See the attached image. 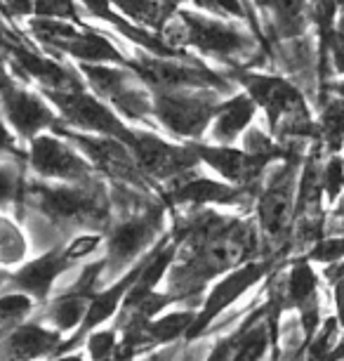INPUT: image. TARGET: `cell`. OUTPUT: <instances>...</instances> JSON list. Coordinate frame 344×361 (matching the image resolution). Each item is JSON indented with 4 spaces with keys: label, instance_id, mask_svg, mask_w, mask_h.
Here are the masks:
<instances>
[{
    "label": "cell",
    "instance_id": "cell-1",
    "mask_svg": "<svg viewBox=\"0 0 344 361\" xmlns=\"http://www.w3.org/2000/svg\"><path fill=\"white\" fill-rule=\"evenodd\" d=\"M302 161L298 154L283 159L269 177L257 203L260 229L269 241H286L293 236L295 206H298V182Z\"/></svg>",
    "mask_w": 344,
    "mask_h": 361
},
{
    "label": "cell",
    "instance_id": "cell-2",
    "mask_svg": "<svg viewBox=\"0 0 344 361\" xmlns=\"http://www.w3.org/2000/svg\"><path fill=\"white\" fill-rule=\"evenodd\" d=\"M170 31L172 36L167 45H193L200 52L215 54V57H236L255 45L253 36L241 26L224 24L219 19L196 15V12H179L170 22Z\"/></svg>",
    "mask_w": 344,
    "mask_h": 361
},
{
    "label": "cell",
    "instance_id": "cell-3",
    "mask_svg": "<svg viewBox=\"0 0 344 361\" xmlns=\"http://www.w3.org/2000/svg\"><path fill=\"white\" fill-rule=\"evenodd\" d=\"M222 102L215 94L193 90H167L153 97V116L177 137L196 140L212 123Z\"/></svg>",
    "mask_w": 344,
    "mask_h": 361
},
{
    "label": "cell",
    "instance_id": "cell-4",
    "mask_svg": "<svg viewBox=\"0 0 344 361\" xmlns=\"http://www.w3.org/2000/svg\"><path fill=\"white\" fill-rule=\"evenodd\" d=\"M45 94L59 109L66 123H71L73 128H80L83 133L118 137L125 145L130 140L132 128H127L111 106H106L104 102L87 94L85 90H45Z\"/></svg>",
    "mask_w": 344,
    "mask_h": 361
},
{
    "label": "cell",
    "instance_id": "cell-5",
    "mask_svg": "<svg viewBox=\"0 0 344 361\" xmlns=\"http://www.w3.org/2000/svg\"><path fill=\"white\" fill-rule=\"evenodd\" d=\"M272 269V262L265 260V262H246L241 267H236L234 271L212 286L210 295L205 298V305L203 310L196 314V322L191 326V331L186 333V340H193V338H200L203 333L210 329V324L217 319L222 312L229 310L236 300H241L246 295L253 286H257L262 279L269 274Z\"/></svg>",
    "mask_w": 344,
    "mask_h": 361
},
{
    "label": "cell",
    "instance_id": "cell-6",
    "mask_svg": "<svg viewBox=\"0 0 344 361\" xmlns=\"http://www.w3.org/2000/svg\"><path fill=\"white\" fill-rule=\"evenodd\" d=\"M127 147L132 149L139 170H144L151 177H158V180L179 177L198 163V156L193 154L191 147L170 145V142L160 140L158 135L144 130H132Z\"/></svg>",
    "mask_w": 344,
    "mask_h": 361
},
{
    "label": "cell",
    "instance_id": "cell-7",
    "mask_svg": "<svg viewBox=\"0 0 344 361\" xmlns=\"http://www.w3.org/2000/svg\"><path fill=\"white\" fill-rule=\"evenodd\" d=\"M283 302L286 307L298 310L300 326L305 333V340L316 336L321 322V300H319V274L312 267V260L307 255L298 257L290 267L286 276V286H283Z\"/></svg>",
    "mask_w": 344,
    "mask_h": 361
},
{
    "label": "cell",
    "instance_id": "cell-8",
    "mask_svg": "<svg viewBox=\"0 0 344 361\" xmlns=\"http://www.w3.org/2000/svg\"><path fill=\"white\" fill-rule=\"evenodd\" d=\"M127 69H132L141 78V83L151 85L156 92L167 90H198V87L217 85L224 87L219 76H215L208 69H198V66H186L170 62V59H144V62H127Z\"/></svg>",
    "mask_w": 344,
    "mask_h": 361
},
{
    "label": "cell",
    "instance_id": "cell-9",
    "mask_svg": "<svg viewBox=\"0 0 344 361\" xmlns=\"http://www.w3.org/2000/svg\"><path fill=\"white\" fill-rule=\"evenodd\" d=\"M198 161L208 163L219 177L231 182L236 187H248L262 175V170L269 166V161L257 159V156L248 154L246 149H236L231 145H203V142H193L189 145Z\"/></svg>",
    "mask_w": 344,
    "mask_h": 361
},
{
    "label": "cell",
    "instance_id": "cell-10",
    "mask_svg": "<svg viewBox=\"0 0 344 361\" xmlns=\"http://www.w3.org/2000/svg\"><path fill=\"white\" fill-rule=\"evenodd\" d=\"M64 137H69L78 149H83L85 156L90 159L94 166L102 168L104 173L113 177H123V180H137V161H134L132 149L125 145L123 140L109 137V135H92L85 133H69L62 130Z\"/></svg>",
    "mask_w": 344,
    "mask_h": 361
},
{
    "label": "cell",
    "instance_id": "cell-11",
    "mask_svg": "<svg viewBox=\"0 0 344 361\" xmlns=\"http://www.w3.org/2000/svg\"><path fill=\"white\" fill-rule=\"evenodd\" d=\"M31 166L38 175L59 180H83L90 173L85 159L52 135H36L31 140Z\"/></svg>",
    "mask_w": 344,
    "mask_h": 361
},
{
    "label": "cell",
    "instance_id": "cell-12",
    "mask_svg": "<svg viewBox=\"0 0 344 361\" xmlns=\"http://www.w3.org/2000/svg\"><path fill=\"white\" fill-rule=\"evenodd\" d=\"M0 102H3L5 116L10 126L22 135V137H36L40 130L55 126V114L38 94L19 90V87L3 83L0 85Z\"/></svg>",
    "mask_w": 344,
    "mask_h": 361
},
{
    "label": "cell",
    "instance_id": "cell-13",
    "mask_svg": "<svg viewBox=\"0 0 344 361\" xmlns=\"http://www.w3.org/2000/svg\"><path fill=\"white\" fill-rule=\"evenodd\" d=\"M33 201L55 220H92L102 215L97 196L80 187H36Z\"/></svg>",
    "mask_w": 344,
    "mask_h": 361
},
{
    "label": "cell",
    "instance_id": "cell-14",
    "mask_svg": "<svg viewBox=\"0 0 344 361\" xmlns=\"http://www.w3.org/2000/svg\"><path fill=\"white\" fill-rule=\"evenodd\" d=\"M158 227V217H132V220L120 222L109 236V262L111 267H123L130 260H134L141 250L149 246L153 231Z\"/></svg>",
    "mask_w": 344,
    "mask_h": 361
},
{
    "label": "cell",
    "instance_id": "cell-15",
    "mask_svg": "<svg viewBox=\"0 0 344 361\" xmlns=\"http://www.w3.org/2000/svg\"><path fill=\"white\" fill-rule=\"evenodd\" d=\"M141 267H144V264H141ZM141 267L132 269L130 274L120 279L118 283H113L109 290L92 293L90 305H87V312H85V319H83V324H80L78 333L69 340V343H64V345H62V350H59V352L69 350V347H71L73 343H78L80 336H85V333H92L99 324L109 322V319H111L113 314H116V310L120 307V302H123L125 295L130 293V288L134 286V281H137V276L141 274Z\"/></svg>",
    "mask_w": 344,
    "mask_h": 361
},
{
    "label": "cell",
    "instance_id": "cell-16",
    "mask_svg": "<svg viewBox=\"0 0 344 361\" xmlns=\"http://www.w3.org/2000/svg\"><path fill=\"white\" fill-rule=\"evenodd\" d=\"M62 345L64 343L57 331H47L43 326L26 324V326H17L10 333L3 350L10 361H36L52 352H59Z\"/></svg>",
    "mask_w": 344,
    "mask_h": 361
},
{
    "label": "cell",
    "instance_id": "cell-17",
    "mask_svg": "<svg viewBox=\"0 0 344 361\" xmlns=\"http://www.w3.org/2000/svg\"><path fill=\"white\" fill-rule=\"evenodd\" d=\"M257 104L248 92L234 94L231 99L222 102L212 118V140L217 145H231L253 126Z\"/></svg>",
    "mask_w": 344,
    "mask_h": 361
},
{
    "label": "cell",
    "instance_id": "cell-18",
    "mask_svg": "<svg viewBox=\"0 0 344 361\" xmlns=\"http://www.w3.org/2000/svg\"><path fill=\"white\" fill-rule=\"evenodd\" d=\"M243 187H236L231 182L210 180V177H186L174 185L170 192V199L174 203H193V206H203V203H236L241 201Z\"/></svg>",
    "mask_w": 344,
    "mask_h": 361
},
{
    "label": "cell",
    "instance_id": "cell-19",
    "mask_svg": "<svg viewBox=\"0 0 344 361\" xmlns=\"http://www.w3.org/2000/svg\"><path fill=\"white\" fill-rule=\"evenodd\" d=\"M50 45H57L59 50L69 52L71 57H76L80 62H87V64H99V62L123 64L125 62V57L116 50V45L106 36H102V33H94V31L73 29L71 33H66V36L52 40Z\"/></svg>",
    "mask_w": 344,
    "mask_h": 361
},
{
    "label": "cell",
    "instance_id": "cell-20",
    "mask_svg": "<svg viewBox=\"0 0 344 361\" xmlns=\"http://www.w3.org/2000/svg\"><path fill=\"white\" fill-rule=\"evenodd\" d=\"M66 267H69V264H66V260L62 257V250H59V253L52 250V253L38 257V260L24 264V267L12 276V283H15L19 290L43 300L47 293H50L55 279L62 274Z\"/></svg>",
    "mask_w": 344,
    "mask_h": 361
},
{
    "label": "cell",
    "instance_id": "cell-21",
    "mask_svg": "<svg viewBox=\"0 0 344 361\" xmlns=\"http://www.w3.org/2000/svg\"><path fill=\"white\" fill-rule=\"evenodd\" d=\"M80 3L85 5V10L90 12L92 17H99L102 22L113 24V29H118L127 38L137 40L139 45L149 47V50L153 54H158V57H177V54H179L172 45H167L165 40L149 36V33L141 29V26H132L127 17H118L116 12H113V8H111V5H113L111 0H80Z\"/></svg>",
    "mask_w": 344,
    "mask_h": 361
},
{
    "label": "cell",
    "instance_id": "cell-22",
    "mask_svg": "<svg viewBox=\"0 0 344 361\" xmlns=\"http://www.w3.org/2000/svg\"><path fill=\"white\" fill-rule=\"evenodd\" d=\"M15 59H17V66L26 76L40 80L47 90H83L78 78L71 76V71H66L64 66L55 64L52 59L40 57L36 52L22 50V47L15 50Z\"/></svg>",
    "mask_w": 344,
    "mask_h": 361
},
{
    "label": "cell",
    "instance_id": "cell-23",
    "mask_svg": "<svg viewBox=\"0 0 344 361\" xmlns=\"http://www.w3.org/2000/svg\"><path fill=\"white\" fill-rule=\"evenodd\" d=\"M272 26L276 38L298 40L312 22V0H272Z\"/></svg>",
    "mask_w": 344,
    "mask_h": 361
},
{
    "label": "cell",
    "instance_id": "cell-24",
    "mask_svg": "<svg viewBox=\"0 0 344 361\" xmlns=\"http://www.w3.org/2000/svg\"><path fill=\"white\" fill-rule=\"evenodd\" d=\"M80 73L87 78V83L99 97L109 99L111 104L120 94L127 92L130 87L137 85V80L127 69H118V66H102V64H80Z\"/></svg>",
    "mask_w": 344,
    "mask_h": 361
},
{
    "label": "cell",
    "instance_id": "cell-25",
    "mask_svg": "<svg viewBox=\"0 0 344 361\" xmlns=\"http://www.w3.org/2000/svg\"><path fill=\"white\" fill-rule=\"evenodd\" d=\"M321 145L328 154L344 152V97L328 94L321 97V116H319Z\"/></svg>",
    "mask_w": 344,
    "mask_h": 361
},
{
    "label": "cell",
    "instance_id": "cell-26",
    "mask_svg": "<svg viewBox=\"0 0 344 361\" xmlns=\"http://www.w3.org/2000/svg\"><path fill=\"white\" fill-rule=\"evenodd\" d=\"M92 293L83 288H73L71 293H66L59 300H55V305L47 312V319L55 326L57 331H71L76 326L83 324L87 305H90Z\"/></svg>",
    "mask_w": 344,
    "mask_h": 361
},
{
    "label": "cell",
    "instance_id": "cell-27",
    "mask_svg": "<svg viewBox=\"0 0 344 361\" xmlns=\"http://www.w3.org/2000/svg\"><path fill=\"white\" fill-rule=\"evenodd\" d=\"M198 312L193 310H181L170 312L165 317H153L146 322V333H149L153 345H172L174 340L186 338V333L191 331Z\"/></svg>",
    "mask_w": 344,
    "mask_h": 361
},
{
    "label": "cell",
    "instance_id": "cell-28",
    "mask_svg": "<svg viewBox=\"0 0 344 361\" xmlns=\"http://www.w3.org/2000/svg\"><path fill=\"white\" fill-rule=\"evenodd\" d=\"M111 3L123 12V17L141 26H151V29H160L170 17L160 0H111Z\"/></svg>",
    "mask_w": 344,
    "mask_h": 361
},
{
    "label": "cell",
    "instance_id": "cell-29",
    "mask_svg": "<svg viewBox=\"0 0 344 361\" xmlns=\"http://www.w3.org/2000/svg\"><path fill=\"white\" fill-rule=\"evenodd\" d=\"M321 187H323V199L330 206H335L337 199L344 192V156L342 154H330L328 161L321 168Z\"/></svg>",
    "mask_w": 344,
    "mask_h": 361
},
{
    "label": "cell",
    "instance_id": "cell-30",
    "mask_svg": "<svg viewBox=\"0 0 344 361\" xmlns=\"http://www.w3.org/2000/svg\"><path fill=\"white\" fill-rule=\"evenodd\" d=\"M342 324L337 317H330L326 319L319 331H316V336L309 340L307 345V361H323L328 357L330 352H333V347L337 345V333H340Z\"/></svg>",
    "mask_w": 344,
    "mask_h": 361
},
{
    "label": "cell",
    "instance_id": "cell-31",
    "mask_svg": "<svg viewBox=\"0 0 344 361\" xmlns=\"http://www.w3.org/2000/svg\"><path fill=\"white\" fill-rule=\"evenodd\" d=\"M312 262L335 264L344 260V234H326L305 253Z\"/></svg>",
    "mask_w": 344,
    "mask_h": 361
},
{
    "label": "cell",
    "instance_id": "cell-32",
    "mask_svg": "<svg viewBox=\"0 0 344 361\" xmlns=\"http://www.w3.org/2000/svg\"><path fill=\"white\" fill-rule=\"evenodd\" d=\"M33 307L31 298L26 293H8L0 298V329L10 324H19Z\"/></svg>",
    "mask_w": 344,
    "mask_h": 361
},
{
    "label": "cell",
    "instance_id": "cell-33",
    "mask_svg": "<svg viewBox=\"0 0 344 361\" xmlns=\"http://www.w3.org/2000/svg\"><path fill=\"white\" fill-rule=\"evenodd\" d=\"M118 347V336L113 329L106 331H92L87 338V354L92 357V361H113Z\"/></svg>",
    "mask_w": 344,
    "mask_h": 361
},
{
    "label": "cell",
    "instance_id": "cell-34",
    "mask_svg": "<svg viewBox=\"0 0 344 361\" xmlns=\"http://www.w3.org/2000/svg\"><path fill=\"white\" fill-rule=\"evenodd\" d=\"M33 12L36 17L45 19H64V22L78 19V8L73 0H33Z\"/></svg>",
    "mask_w": 344,
    "mask_h": 361
},
{
    "label": "cell",
    "instance_id": "cell-35",
    "mask_svg": "<svg viewBox=\"0 0 344 361\" xmlns=\"http://www.w3.org/2000/svg\"><path fill=\"white\" fill-rule=\"evenodd\" d=\"M24 255V238L19 229L10 222L0 220V257L3 260H19Z\"/></svg>",
    "mask_w": 344,
    "mask_h": 361
},
{
    "label": "cell",
    "instance_id": "cell-36",
    "mask_svg": "<svg viewBox=\"0 0 344 361\" xmlns=\"http://www.w3.org/2000/svg\"><path fill=\"white\" fill-rule=\"evenodd\" d=\"M323 279L333 286L337 319H340V324L344 329V260L335 262V264H326V269H323Z\"/></svg>",
    "mask_w": 344,
    "mask_h": 361
},
{
    "label": "cell",
    "instance_id": "cell-37",
    "mask_svg": "<svg viewBox=\"0 0 344 361\" xmlns=\"http://www.w3.org/2000/svg\"><path fill=\"white\" fill-rule=\"evenodd\" d=\"M330 69L337 76L344 78V12H340L337 17V24H335V31L330 36Z\"/></svg>",
    "mask_w": 344,
    "mask_h": 361
},
{
    "label": "cell",
    "instance_id": "cell-38",
    "mask_svg": "<svg viewBox=\"0 0 344 361\" xmlns=\"http://www.w3.org/2000/svg\"><path fill=\"white\" fill-rule=\"evenodd\" d=\"M191 3L196 5V8L210 12V15L246 19V10H243L241 0H191Z\"/></svg>",
    "mask_w": 344,
    "mask_h": 361
},
{
    "label": "cell",
    "instance_id": "cell-39",
    "mask_svg": "<svg viewBox=\"0 0 344 361\" xmlns=\"http://www.w3.org/2000/svg\"><path fill=\"white\" fill-rule=\"evenodd\" d=\"M99 241H102V236H97V234H85V236L73 238V243H69V246L62 250V257L66 260V264L83 260V257H87L99 246Z\"/></svg>",
    "mask_w": 344,
    "mask_h": 361
},
{
    "label": "cell",
    "instance_id": "cell-40",
    "mask_svg": "<svg viewBox=\"0 0 344 361\" xmlns=\"http://www.w3.org/2000/svg\"><path fill=\"white\" fill-rule=\"evenodd\" d=\"M243 331H246V322H243L238 329H236L231 336H227V338H222L217 345L212 347V352L208 354L205 361H231L234 359V352H236V347H238V340L243 336Z\"/></svg>",
    "mask_w": 344,
    "mask_h": 361
},
{
    "label": "cell",
    "instance_id": "cell-41",
    "mask_svg": "<svg viewBox=\"0 0 344 361\" xmlns=\"http://www.w3.org/2000/svg\"><path fill=\"white\" fill-rule=\"evenodd\" d=\"M19 194V173L12 166H0V206Z\"/></svg>",
    "mask_w": 344,
    "mask_h": 361
},
{
    "label": "cell",
    "instance_id": "cell-42",
    "mask_svg": "<svg viewBox=\"0 0 344 361\" xmlns=\"http://www.w3.org/2000/svg\"><path fill=\"white\" fill-rule=\"evenodd\" d=\"M3 3L15 15H29V12H33V0H3Z\"/></svg>",
    "mask_w": 344,
    "mask_h": 361
},
{
    "label": "cell",
    "instance_id": "cell-43",
    "mask_svg": "<svg viewBox=\"0 0 344 361\" xmlns=\"http://www.w3.org/2000/svg\"><path fill=\"white\" fill-rule=\"evenodd\" d=\"M8 149H15V140H12V133L0 118V152H8Z\"/></svg>",
    "mask_w": 344,
    "mask_h": 361
},
{
    "label": "cell",
    "instance_id": "cell-44",
    "mask_svg": "<svg viewBox=\"0 0 344 361\" xmlns=\"http://www.w3.org/2000/svg\"><path fill=\"white\" fill-rule=\"evenodd\" d=\"M326 94H337V97H344V78L342 80H328L326 87H323L321 97H326Z\"/></svg>",
    "mask_w": 344,
    "mask_h": 361
},
{
    "label": "cell",
    "instance_id": "cell-45",
    "mask_svg": "<svg viewBox=\"0 0 344 361\" xmlns=\"http://www.w3.org/2000/svg\"><path fill=\"white\" fill-rule=\"evenodd\" d=\"M172 354H174V347H170V350L158 352V354H151V357H146V359H141V361H170V359H172Z\"/></svg>",
    "mask_w": 344,
    "mask_h": 361
},
{
    "label": "cell",
    "instance_id": "cell-46",
    "mask_svg": "<svg viewBox=\"0 0 344 361\" xmlns=\"http://www.w3.org/2000/svg\"><path fill=\"white\" fill-rule=\"evenodd\" d=\"M333 217H344V192H342V196L337 199V203L333 206V213H330Z\"/></svg>",
    "mask_w": 344,
    "mask_h": 361
},
{
    "label": "cell",
    "instance_id": "cell-47",
    "mask_svg": "<svg viewBox=\"0 0 344 361\" xmlns=\"http://www.w3.org/2000/svg\"><path fill=\"white\" fill-rule=\"evenodd\" d=\"M160 3H163V8H165L167 12H172L174 8H179L181 0H160Z\"/></svg>",
    "mask_w": 344,
    "mask_h": 361
},
{
    "label": "cell",
    "instance_id": "cell-48",
    "mask_svg": "<svg viewBox=\"0 0 344 361\" xmlns=\"http://www.w3.org/2000/svg\"><path fill=\"white\" fill-rule=\"evenodd\" d=\"M55 361H83L80 354H62V357H57Z\"/></svg>",
    "mask_w": 344,
    "mask_h": 361
},
{
    "label": "cell",
    "instance_id": "cell-49",
    "mask_svg": "<svg viewBox=\"0 0 344 361\" xmlns=\"http://www.w3.org/2000/svg\"><path fill=\"white\" fill-rule=\"evenodd\" d=\"M255 5H257V8H262V10H269V5H272V0H255Z\"/></svg>",
    "mask_w": 344,
    "mask_h": 361
},
{
    "label": "cell",
    "instance_id": "cell-50",
    "mask_svg": "<svg viewBox=\"0 0 344 361\" xmlns=\"http://www.w3.org/2000/svg\"><path fill=\"white\" fill-rule=\"evenodd\" d=\"M181 361H198V359H196V354H191V357H184Z\"/></svg>",
    "mask_w": 344,
    "mask_h": 361
},
{
    "label": "cell",
    "instance_id": "cell-51",
    "mask_svg": "<svg viewBox=\"0 0 344 361\" xmlns=\"http://www.w3.org/2000/svg\"><path fill=\"white\" fill-rule=\"evenodd\" d=\"M335 3H337V5H340V10L344 12V0H335Z\"/></svg>",
    "mask_w": 344,
    "mask_h": 361
},
{
    "label": "cell",
    "instance_id": "cell-52",
    "mask_svg": "<svg viewBox=\"0 0 344 361\" xmlns=\"http://www.w3.org/2000/svg\"><path fill=\"white\" fill-rule=\"evenodd\" d=\"M0 3H3V0H0Z\"/></svg>",
    "mask_w": 344,
    "mask_h": 361
},
{
    "label": "cell",
    "instance_id": "cell-53",
    "mask_svg": "<svg viewBox=\"0 0 344 361\" xmlns=\"http://www.w3.org/2000/svg\"><path fill=\"white\" fill-rule=\"evenodd\" d=\"M312 3H314V0H312Z\"/></svg>",
    "mask_w": 344,
    "mask_h": 361
}]
</instances>
